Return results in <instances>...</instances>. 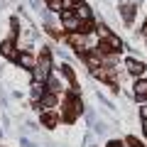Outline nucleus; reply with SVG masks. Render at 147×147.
<instances>
[{"label":"nucleus","instance_id":"1","mask_svg":"<svg viewBox=\"0 0 147 147\" xmlns=\"http://www.w3.org/2000/svg\"><path fill=\"white\" fill-rule=\"evenodd\" d=\"M49 74H52V64L47 57H42V61H37V66L32 69V76H34V81L44 84V81H49Z\"/></svg>","mask_w":147,"mask_h":147},{"label":"nucleus","instance_id":"9","mask_svg":"<svg viewBox=\"0 0 147 147\" xmlns=\"http://www.w3.org/2000/svg\"><path fill=\"white\" fill-rule=\"evenodd\" d=\"M42 96H44V84L34 81V84H32V98H34V100H42Z\"/></svg>","mask_w":147,"mask_h":147},{"label":"nucleus","instance_id":"4","mask_svg":"<svg viewBox=\"0 0 147 147\" xmlns=\"http://www.w3.org/2000/svg\"><path fill=\"white\" fill-rule=\"evenodd\" d=\"M0 52H3V57H7V59H17V54H15V42H12V39H5V42L0 44Z\"/></svg>","mask_w":147,"mask_h":147},{"label":"nucleus","instance_id":"2","mask_svg":"<svg viewBox=\"0 0 147 147\" xmlns=\"http://www.w3.org/2000/svg\"><path fill=\"white\" fill-rule=\"evenodd\" d=\"M61 25L66 27V30H81L84 22L79 20V15H76L74 10H61Z\"/></svg>","mask_w":147,"mask_h":147},{"label":"nucleus","instance_id":"5","mask_svg":"<svg viewBox=\"0 0 147 147\" xmlns=\"http://www.w3.org/2000/svg\"><path fill=\"white\" fill-rule=\"evenodd\" d=\"M74 12L79 15V20H81V22H91V7H88V5H84V3H79V5L74 7Z\"/></svg>","mask_w":147,"mask_h":147},{"label":"nucleus","instance_id":"12","mask_svg":"<svg viewBox=\"0 0 147 147\" xmlns=\"http://www.w3.org/2000/svg\"><path fill=\"white\" fill-rule=\"evenodd\" d=\"M140 113H142V120H147V105H142V110H140Z\"/></svg>","mask_w":147,"mask_h":147},{"label":"nucleus","instance_id":"13","mask_svg":"<svg viewBox=\"0 0 147 147\" xmlns=\"http://www.w3.org/2000/svg\"><path fill=\"white\" fill-rule=\"evenodd\" d=\"M130 145H132V147H142V145H140L137 140H130Z\"/></svg>","mask_w":147,"mask_h":147},{"label":"nucleus","instance_id":"7","mask_svg":"<svg viewBox=\"0 0 147 147\" xmlns=\"http://www.w3.org/2000/svg\"><path fill=\"white\" fill-rule=\"evenodd\" d=\"M135 98L137 100H145L147 98V81H137V84H135Z\"/></svg>","mask_w":147,"mask_h":147},{"label":"nucleus","instance_id":"8","mask_svg":"<svg viewBox=\"0 0 147 147\" xmlns=\"http://www.w3.org/2000/svg\"><path fill=\"white\" fill-rule=\"evenodd\" d=\"M120 12H123V17H125V22H132V17H135V5L127 3V5L120 7Z\"/></svg>","mask_w":147,"mask_h":147},{"label":"nucleus","instance_id":"14","mask_svg":"<svg viewBox=\"0 0 147 147\" xmlns=\"http://www.w3.org/2000/svg\"><path fill=\"white\" fill-rule=\"evenodd\" d=\"M142 32H145V37H147V22H145V27H142Z\"/></svg>","mask_w":147,"mask_h":147},{"label":"nucleus","instance_id":"3","mask_svg":"<svg viewBox=\"0 0 147 147\" xmlns=\"http://www.w3.org/2000/svg\"><path fill=\"white\" fill-rule=\"evenodd\" d=\"M17 64H20V66H25V69H34L37 66V59L32 57L30 52H22V54H17V59H15Z\"/></svg>","mask_w":147,"mask_h":147},{"label":"nucleus","instance_id":"6","mask_svg":"<svg viewBox=\"0 0 147 147\" xmlns=\"http://www.w3.org/2000/svg\"><path fill=\"white\" fill-rule=\"evenodd\" d=\"M127 71L137 76V74H142V71H145V64H142V61H137V59H127Z\"/></svg>","mask_w":147,"mask_h":147},{"label":"nucleus","instance_id":"11","mask_svg":"<svg viewBox=\"0 0 147 147\" xmlns=\"http://www.w3.org/2000/svg\"><path fill=\"white\" fill-rule=\"evenodd\" d=\"M30 5L34 7L37 12H42V10H44V5H42V0H30Z\"/></svg>","mask_w":147,"mask_h":147},{"label":"nucleus","instance_id":"10","mask_svg":"<svg viewBox=\"0 0 147 147\" xmlns=\"http://www.w3.org/2000/svg\"><path fill=\"white\" fill-rule=\"evenodd\" d=\"M47 3H49V10H54V12L61 10V0H47Z\"/></svg>","mask_w":147,"mask_h":147}]
</instances>
